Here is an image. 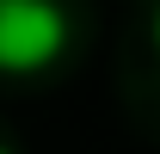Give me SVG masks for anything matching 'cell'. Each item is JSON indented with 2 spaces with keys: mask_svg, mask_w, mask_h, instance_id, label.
I'll use <instances>...</instances> for the list:
<instances>
[{
  "mask_svg": "<svg viewBox=\"0 0 160 154\" xmlns=\"http://www.w3.org/2000/svg\"><path fill=\"white\" fill-rule=\"evenodd\" d=\"M154 49H160V13H154Z\"/></svg>",
  "mask_w": 160,
  "mask_h": 154,
  "instance_id": "2",
  "label": "cell"
},
{
  "mask_svg": "<svg viewBox=\"0 0 160 154\" xmlns=\"http://www.w3.org/2000/svg\"><path fill=\"white\" fill-rule=\"evenodd\" d=\"M68 49V13L56 0H0V74H37Z\"/></svg>",
  "mask_w": 160,
  "mask_h": 154,
  "instance_id": "1",
  "label": "cell"
},
{
  "mask_svg": "<svg viewBox=\"0 0 160 154\" xmlns=\"http://www.w3.org/2000/svg\"><path fill=\"white\" fill-rule=\"evenodd\" d=\"M0 154H12V148H0Z\"/></svg>",
  "mask_w": 160,
  "mask_h": 154,
  "instance_id": "3",
  "label": "cell"
}]
</instances>
